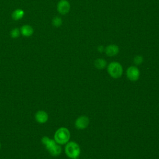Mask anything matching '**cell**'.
Masks as SVG:
<instances>
[{
  "instance_id": "1",
  "label": "cell",
  "mask_w": 159,
  "mask_h": 159,
  "mask_svg": "<svg viewBox=\"0 0 159 159\" xmlns=\"http://www.w3.org/2000/svg\"><path fill=\"white\" fill-rule=\"evenodd\" d=\"M70 133L66 127H60L56 130L54 134V140L59 145H64L69 142Z\"/></svg>"
},
{
  "instance_id": "2",
  "label": "cell",
  "mask_w": 159,
  "mask_h": 159,
  "mask_svg": "<svg viewBox=\"0 0 159 159\" xmlns=\"http://www.w3.org/2000/svg\"><path fill=\"white\" fill-rule=\"evenodd\" d=\"M66 155L70 158H78L80 154V148L79 145L75 142H68L65 147Z\"/></svg>"
},
{
  "instance_id": "3",
  "label": "cell",
  "mask_w": 159,
  "mask_h": 159,
  "mask_svg": "<svg viewBox=\"0 0 159 159\" xmlns=\"http://www.w3.org/2000/svg\"><path fill=\"white\" fill-rule=\"evenodd\" d=\"M107 72L114 78H120L123 73V68L120 63L117 61L111 62L107 68Z\"/></svg>"
},
{
  "instance_id": "4",
  "label": "cell",
  "mask_w": 159,
  "mask_h": 159,
  "mask_svg": "<svg viewBox=\"0 0 159 159\" xmlns=\"http://www.w3.org/2000/svg\"><path fill=\"white\" fill-rule=\"evenodd\" d=\"M70 3L68 0H60L57 5L58 12L61 15L68 14L70 10Z\"/></svg>"
},
{
  "instance_id": "5",
  "label": "cell",
  "mask_w": 159,
  "mask_h": 159,
  "mask_svg": "<svg viewBox=\"0 0 159 159\" xmlns=\"http://www.w3.org/2000/svg\"><path fill=\"white\" fill-rule=\"evenodd\" d=\"M126 75L129 80L132 81H137L140 76V71L135 66H129L126 71Z\"/></svg>"
},
{
  "instance_id": "6",
  "label": "cell",
  "mask_w": 159,
  "mask_h": 159,
  "mask_svg": "<svg viewBox=\"0 0 159 159\" xmlns=\"http://www.w3.org/2000/svg\"><path fill=\"white\" fill-rule=\"evenodd\" d=\"M75 127L78 129H84L89 124V119L87 116H82L77 118L75 121Z\"/></svg>"
},
{
  "instance_id": "7",
  "label": "cell",
  "mask_w": 159,
  "mask_h": 159,
  "mask_svg": "<svg viewBox=\"0 0 159 159\" xmlns=\"http://www.w3.org/2000/svg\"><path fill=\"white\" fill-rule=\"evenodd\" d=\"M35 119L39 124H45L48 120V115L45 111L40 110L35 114Z\"/></svg>"
},
{
  "instance_id": "8",
  "label": "cell",
  "mask_w": 159,
  "mask_h": 159,
  "mask_svg": "<svg viewBox=\"0 0 159 159\" xmlns=\"http://www.w3.org/2000/svg\"><path fill=\"white\" fill-rule=\"evenodd\" d=\"M20 34L25 37H31L34 32V28L29 24H24L20 28Z\"/></svg>"
},
{
  "instance_id": "9",
  "label": "cell",
  "mask_w": 159,
  "mask_h": 159,
  "mask_svg": "<svg viewBox=\"0 0 159 159\" xmlns=\"http://www.w3.org/2000/svg\"><path fill=\"white\" fill-rule=\"evenodd\" d=\"M104 52L107 56L114 57L119 53V47L115 44H110L105 47Z\"/></svg>"
},
{
  "instance_id": "10",
  "label": "cell",
  "mask_w": 159,
  "mask_h": 159,
  "mask_svg": "<svg viewBox=\"0 0 159 159\" xmlns=\"http://www.w3.org/2000/svg\"><path fill=\"white\" fill-rule=\"evenodd\" d=\"M41 142H42V143L45 146L47 151H49L57 143L54 139H52L47 136H43L42 138Z\"/></svg>"
},
{
  "instance_id": "11",
  "label": "cell",
  "mask_w": 159,
  "mask_h": 159,
  "mask_svg": "<svg viewBox=\"0 0 159 159\" xmlns=\"http://www.w3.org/2000/svg\"><path fill=\"white\" fill-rule=\"evenodd\" d=\"M24 14H25V12L23 9H15L12 14H11V17H12V19L14 20H16V21H18L20 19H22L24 16Z\"/></svg>"
},
{
  "instance_id": "12",
  "label": "cell",
  "mask_w": 159,
  "mask_h": 159,
  "mask_svg": "<svg viewBox=\"0 0 159 159\" xmlns=\"http://www.w3.org/2000/svg\"><path fill=\"white\" fill-rule=\"evenodd\" d=\"M49 153L53 157H57L61 153V147L58 143H57L52 148L48 151Z\"/></svg>"
},
{
  "instance_id": "13",
  "label": "cell",
  "mask_w": 159,
  "mask_h": 159,
  "mask_svg": "<svg viewBox=\"0 0 159 159\" xmlns=\"http://www.w3.org/2000/svg\"><path fill=\"white\" fill-rule=\"evenodd\" d=\"M107 65V62L104 58H99L94 61V66L98 69L101 70L104 68Z\"/></svg>"
},
{
  "instance_id": "14",
  "label": "cell",
  "mask_w": 159,
  "mask_h": 159,
  "mask_svg": "<svg viewBox=\"0 0 159 159\" xmlns=\"http://www.w3.org/2000/svg\"><path fill=\"white\" fill-rule=\"evenodd\" d=\"M63 21L62 19L59 16H55L53 18L52 20V25L55 27H59L62 25Z\"/></svg>"
},
{
  "instance_id": "15",
  "label": "cell",
  "mask_w": 159,
  "mask_h": 159,
  "mask_svg": "<svg viewBox=\"0 0 159 159\" xmlns=\"http://www.w3.org/2000/svg\"><path fill=\"white\" fill-rule=\"evenodd\" d=\"M20 29L16 27V28H13L11 32H10V36L12 38V39H17L18 38L20 35Z\"/></svg>"
},
{
  "instance_id": "16",
  "label": "cell",
  "mask_w": 159,
  "mask_h": 159,
  "mask_svg": "<svg viewBox=\"0 0 159 159\" xmlns=\"http://www.w3.org/2000/svg\"><path fill=\"white\" fill-rule=\"evenodd\" d=\"M134 62L135 65H139L143 62V57L141 55H137L134 58Z\"/></svg>"
},
{
  "instance_id": "17",
  "label": "cell",
  "mask_w": 159,
  "mask_h": 159,
  "mask_svg": "<svg viewBox=\"0 0 159 159\" xmlns=\"http://www.w3.org/2000/svg\"><path fill=\"white\" fill-rule=\"evenodd\" d=\"M97 49H98V50L99 52L101 53V52H104L105 47H104V46H102V45H99V46L98 47Z\"/></svg>"
},
{
  "instance_id": "18",
  "label": "cell",
  "mask_w": 159,
  "mask_h": 159,
  "mask_svg": "<svg viewBox=\"0 0 159 159\" xmlns=\"http://www.w3.org/2000/svg\"><path fill=\"white\" fill-rule=\"evenodd\" d=\"M1 143H0V149H1Z\"/></svg>"
},
{
  "instance_id": "19",
  "label": "cell",
  "mask_w": 159,
  "mask_h": 159,
  "mask_svg": "<svg viewBox=\"0 0 159 159\" xmlns=\"http://www.w3.org/2000/svg\"><path fill=\"white\" fill-rule=\"evenodd\" d=\"M73 159H78L77 158H73Z\"/></svg>"
}]
</instances>
